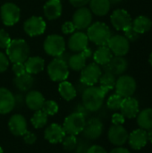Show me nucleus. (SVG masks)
<instances>
[{
  "instance_id": "1",
  "label": "nucleus",
  "mask_w": 152,
  "mask_h": 153,
  "mask_svg": "<svg viewBox=\"0 0 152 153\" xmlns=\"http://www.w3.org/2000/svg\"><path fill=\"white\" fill-rule=\"evenodd\" d=\"M108 91L102 87L89 86L82 92V105L90 112L99 110L104 103Z\"/></svg>"
},
{
  "instance_id": "2",
  "label": "nucleus",
  "mask_w": 152,
  "mask_h": 153,
  "mask_svg": "<svg viewBox=\"0 0 152 153\" xmlns=\"http://www.w3.org/2000/svg\"><path fill=\"white\" fill-rule=\"evenodd\" d=\"M6 56L13 64L24 63L30 57V46L24 39H11L9 45L5 48Z\"/></svg>"
},
{
  "instance_id": "3",
  "label": "nucleus",
  "mask_w": 152,
  "mask_h": 153,
  "mask_svg": "<svg viewBox=\"0 0 152 153\" xmlns=\"http://www.w3.org/2000/svg\"><path fill=\"white\" fill-rule=\"evenodd\" d=\"M89 40L98 46H107L111 38V30L109 27L101 22H97L90 25L87 30Z\"/></svg>"
},
{
  "instance_id": "4",
  "label": "nucleus",
  "mask_w": 152,
  "mask_h": 153,
  "mask_svg": "<svg viewBox=\"0 0 152 153\" xmlns=\"http://www.w3.org/2000/svg\"><path fill=\"white\" fill-rule=\"evenodd\" d=\"M47 74L53 82L66 81L69 76V67L65 61L59 57L54 58L47 65Z\"/></svg>"
},
{
  "instance_id": "5",
  "label": "nucleus",
  "mask_w": 152,
  "mask_h": 153,
  "mask_svg": "<svg viewBox=\"0 0 152 153\" xmlns=\"http://www.w3.org/2000/svg\"><path fill=\"white\" fill-rule=\"evenodd\" d=\"M85 124H86L85 116L79 112H74L65 117L63 124V128L66 134L76 136L82 132Z\"/></svg>"
},
{
  "instance_id": "6",
  "label": "nucleus",
  "mask_w": 152,
  "mask_h": 153,
  "mask_svg": "<svg viewBox=\"0 0 152 153\" xmlns=\"http://www.w3.org/2000/svg\"><path fill=\"white\" fill-rule=\"evenodd\" d=\"M43 47L48 56L57 57L65 51V41L62 36L52 34L46 38Z\"/></svg>"
},
{
  "instance_id": "7",
  "label": "nucleus",
  "mask_w": 152,
  "mask_h": 153,
  "mask_svg": "<svg viewBox=\"0 0 152 153\" xmlns=\"http://www.w3.org/2000/svg\"><path fill=\"white\" fill-rule=\"evenodd\" d=\"M116 93L121 97L129 98L132 97L136 91L137 84L133 77L130 75H121L116 82Z\"/></svg>"
},
{
  "instance_id": "8",
  "label": "nucleus",
  "mask_w": 152,
  "mask_h": 153,
  "mask_svg": "<svg viewBox=\"0 0 152 153\" xmlns=\"http://www.w3.org/2000/svg\"><path fill=\"white\" fill-rule=\"evenodd\" d=\"M102 70L100 66L96 63H91L85 65V67L81 71L80 82L85 86H94L99 82Z\"/></svg>"
},
{
  "instance_id": "9",
  "label": "nucleus",
  "mask_w": 152,
  "mask_h": 153,
  "mask_svg": "<svg viewBox=\"0 0 152 153\" xmlns=\"http://www.w3.org/2000/svg\"><path fill=\"white\" fill-rule=\"evenodd\" d=\"M0 16L5 26H13L20 21L21 10L13 3H5L1 6Z\"/></svg>"
},
{
  "instance_id": "10",
  "label": "nucleus",
  "mask_w": 152,
  "mask_h": 153,
  "mask_svg": "<svg viewBox=\"0 0 152 153\" xmlns=\"http://www.w3.org/2000/svg\"><path fill=\"white\" fill-rule=\"evenodd\" d=\"M113 55L117 56H125L130 49L129 40L123 35L111 36L107 45Z\"/></svg>"
},
{
  "instance_id": "11",
  "label": "nucleus",
  "mask_w": 152,
  "mask_h": 153,
  "mask_svg": "<svg viewBox=\"0 0 152 153\" xmlns=\"http://www.w3.org/2000/svg\"><path fill=\"white\" fill-rule=\"evenodd\" d=\"M46 27L47 24L40 16H31L27 19L23 24V30L30 37H35L43 34L46 30Z\"/></svg>"
},
{
  "instance_id": "12",
  "label": "nucleus",
  "mask_w": 152,
  "mask_h": 153,
  "mask_svg": "<svg viewBox=\"0 0 152 153\" xmlns=\"http://www.w3.org/2000/svg\"><path fill=\"white\" fill-rule=\"evenodd\" d=\"M113 27L117 30H125L133 24V20L130 13L125 9L115 10L110 17Z\"/></svg>"
},
{
  "instance_id": "13",
  "label": "nucleus",
  "mask_w": 152,
  "mask_h": 153,
  "mask_svg": "<svg viewBox=\"0 0 152 153\" xmlns=\"http://www.w3.org/2000/svg\"><path fill=\"white\" fill-rule=\"evenodd\" d=\"M92 22V13L89 8H78L73 16V22L76 29L84 30L88 29Z\"/></svg>"
},
{
  "instance_id": "14",
  "label": "nucleus",
  "mask_w": 152,
  "mask_h": 153,
  "mask_svg": "<svg viewBox=\"0 0 152 153\" xmlns=\"http://www.w3.org/2000/svg\"><path fill=\"white\" fill-rule=\"evenodd\" d=\"M103 123L99 118H90L86 121L85 126L82 130L83 136L89 140H96L99 138L103 133Z\"/></svg>"
},
{
  "instance_id": "15",
  "label": "nucleus",
  "mask_w": 152,
  "mask_h": 153,
  "mask_svg": "<svg viewBox=\"0 0 152 153\" xmlns=\"http://www.w3.org/2000/svg\"><path fill=\"white\" fill-rule=\"evenodd\" d=\"M91 55H92L91 49L90 48H86L84 50L78 52L73 56H70L67 61L68 67L73 71H77V72L82 71L86 65L87 59L90 57Z\"/></svg>"
},
{
  "instance_id": "16",
  "label": "nucleus",
  "mask_w": 152,
  "mask_h": 153,
  "mask_svg": "<svg viewBox=\"0 0 152 153\" xmlns=\"http://www.w3.org/2000/svg\"><path fill=\"white\" fill-rule=\"evenodd\" d=\"M128 133L123 126L113 125L108 133L109 142L116 146H122L128 141Z\"/></svg>"
},
{
  "instance_id": "17",
  "label": "nucleus",
  "mask_w": 152,
  "mask_h": 153,
  "mask_svg": "<svg viewBox=\"0 0 152 153\" xmlns=\"http://www.w3.org/2000/svg\"><path fill=\"white\" fill-rule=\"evenodd\" d=\"M104 71L113 74L114 75H122L128 67V62L124 56H115L105 65H103Z\"/></svg>"
},
{
  "instance_id": "18",
  "label": "nucleus",
  "mask_w": 152,
  "mask_h": 153,
  "mask_svg": "<svg viewBox=\"0 0 152 153\" xmlns=\"http://www.w3.org/2000/svg\"><path fill=\"white\" fill-rule=\"evenodd\" d=\"M14 95L6 88H0V114L5 115L12 112L15 107Z\"/></svg>"
},
{
  "instance_id": "19",
  "label": "nucleus",
  "mask_w": 152,
  "mask_h": 153,
  "mask_svg": "<svg viewBox=\"0 0 152 153\" xmlns=\"http://www.w3.org/2000/svg\"><path fill=\"white\" fill-rule=\"evenodd\" d=\"M44 135H45V139L48 143L52 144H56L58 143H62L66 134L62 126L54 123L49 125L46 128Z\"/></svg>"
},
{
  "instance_id": "20",
  "label": "nucleus",
  "mask_w": 152,
  "mask_h": 153,
  "mask_svg": "<svg viewBox=\"0 0 152 153\" xmlns=\"http://www.w3.org/2000/svg\"><path fill=\"white\" fill-rule=\"evenodd\" d=\"M8 127L10 132L15 136H22L27 130V121L22 115L15 114L9 119Z\"/></svg>"
},
{
  "instance_id": "21",
  "label": "nucleus",
  "mask_w": 152,
  "mask_h": 153,
  "mask_svg": "<svg viewBox=\"0 0 152 153\" xmlns=\"http://www.w3.org/2000/svg\"><path fill=\"white\" fill-rule=\"evenodd\" d=\"M88 44H89L88 36L87 34L82 31L73 33L68 40V47L70 50L76 53L81 52L84 50L86 48H88Z\"/></svg>"
},
{
  "instance_id": "22",
  "label": "nucleus",
  "mask_w": 152,
  "mask_h": 153,
  "mask_svg": "<svg viewBox=\"0 0 152 153\" xmlns=\"http://www.w3.org/2000/svg\"><path fill=\"white\" fill-rule=\"evenodd\" d=\"M121 114L126 117V118H134L137 117V115L140 112L139 109V102L136 99L133 98V97H129V98H125L123 100L121 108Z\"/></svg>"
},
{
  "instance_id": "23",
  "label": "nucleus",
  "mask_w": 152,
  "mask_h": 153,
  "mask_svg": "<svg viewBox=\"0 0 152 153\" xmlns=\"http://www.w3.org/2000/svg\"><path fill=\"white\" fill-rule=\"evenodd\" d=\"M128 142L130 146L133 150H141L146 146L148 143L147 131L140 128L133 131L128 136Z\"/></svg>"
},
{
  "instance_id": "24",
  "label": "nucleus",
  "mask_w": 152,
  "mask_h": 153,
  "mask_svg": "<svg viewBox=\"0 0 152 153\" xmlns=\"http://www.w3.org/2000/svg\"><path fill=\"white\" fill-rule=\"evenodd\" d=\"M62 3L61 0H48L43 7L44 14L49 21L58 19L62 14Z\"/></svg>"
},
{
  "instance_id": "25",
  "label": "nucleus",
  "mask_w": 152,
  "mask_h": 153,
  "mask_svg": "<svg viewBox=\"0 0 152 153\" xmlns=\"http://www.w3.org/2000/svg\"><path fill=\"white\" fill-rule=\"evenodd\" d=\"M45 102L44 96L38 91H30L25 96V104L30 110H40Z\"/></svg>"
},
{
  "instance_id": "26",
  "label": "nucleus",
  "mask_w": 152,
  "mask_h": 153,
  "mask_svg": "<svg viewBox=\"0 0 152 153\" xmlns=\"http://www.w3.org/2000/svg\"><path fill=\"white\" fill-rule=\"evenodd\" d=\"M13 84L20 91L27 92L32 88L34 84V78L32 74L25 73L22 75L15 76L13 79Z\"/></svg>"
},
{
  "instance_id": "27",
  "label": "nucleus",
  "mask_w": 152,
  "mask_h": 153,
  "mask_svg": "<svg viewBox=\"0 0 152 153\" xmlns=\"http://www.w3.org/2000/svg\"><path fill=\"white\" fill-rule=\"evenodd\" d=\"M26 72L30 74H39L44 70L45 67V60L40 56H30L25 62Z\"/></svg>"
},
{
  "instance_id": "28",
  "label": "nucleus",
  "mask_w": 152,
  "mask_h": 153,
  "mask_svg": "<svg viewBox=\"0 0 152 153\" xmlns=\"http://www.w3.org/2000/svg\"><path fill=\"white\" fill-rule=\"evenodd\" d=\"M110 1L109 0H90V10L92 13L98 16H104L108 13L110 10Z\"/></svg>"
},
{
  "instance_id": "29",
  "label": "nucleus",
  "mask_w": 152,
  "mask_h": 153,
  "mask_svg": "<svg viewBox=\"0 0 152 153\" xmlns=\"http://www.w3.org/2000/svg\"><path fill=\"white\" fill-rule=\"evenodd\" d=\"M113 56V53L108 46H99V48L95 51L93 55L95 63L102 66L107 65Z\"/></svg>"
},
{
  "instance_id": "30",
  "label": "nucleus",
  "mask_w": 152,
  "mask_h": 153,
  "mask_svg": "<svg viewBox=\"0 0 152 153\" xmlns=\"http://www.w3.org/2000/svg\"><path fill=\"white\" fill-rule=\"evenodd\" d=\"M58 91L61 97L67 101L73 100L77 95L76 88L67 81H63L59 83Z\"/></svg>"
},
{
  "instance_id": "31",
  "label": "nucleus",
  "mask_w": 152,
  "mask_h": 153,
  "mask_svg": "<svg viewBox=\"0 0 152 153\" xmlns=\"http://www.w3.org/2000/svg\"><path fill=\"white\" fill-rule=\"evenodd\" d=\"M132 26L139 34H143L151 29L152 21L145 15H140L133 21Z\"/></svg>"
},
{
  "instance_id": "32",
  "label": "nucleus",
  "mask_w": 152,
  "mask_h": 153,
  "mask_svg": "<svg viewBox=\"0 0 152 153\" xmlns=\"http://www.w3.org/2000/svg\"><path fill=\"white\" fill-rule=\"evenodd\" d=\"M137 123L140 128L148 131L152 128V108H145L137 115Z\"/></svg>"
},
{
  "instance_id": "33",
  "label": "nucleus",
  "mask_w": 152,
  "mask_h": 153,
  "mask_svg": "<svg viewBox=\"0 0 152 153\" xmlns=\"http://www.w3.org/2000/svg\"><path fill=\"white\" fill-rule=\"evenodd\" d=\"M99 83H100V87H102L104 90H106L108 92L111 90H113L116 86V75H114L111 73L108 72H105L104 74H101L100 78H99Z\"/></svg>"
},
{
  "instance_id": "34",
  "label": "nucleus",
  "mask_w": 152,
  "mask_h": 153,
  "mask_svg": "<svg viewBox=\"0 0 152 153\" xmlns=\"http://www.w3.org/2000/svg\"><path fill=\"white\" fill-rule=\"evenodd\" d=\"M30 122H31V125L33 126L34 128L40 129L47 125V116L44 112H42L41 110L35 111V113L33 114V116L30 119Z\"/></svg>"
},
{
  "instance_id": "35",
  "label": "nucleus",
  "mask_w": 152,
  "mask_h": 153,
  "mask_svg": "<svg viewBox=\"0 0 152 153\" xmlns=\"http://www.w3.org/2000/svg\"><path fill=\"white\" fill-rule=\"evenodd\" d=\"M58 109H59L58 104L55 100H45L40 110L48 117V116L56 115L58 112Z\"/></svg>"
},
{
  "instance_id": "36",
  "label": "nucleus",
  "mask_w": 152,
  "mask_h": 153,
  "mask_svg": "<svg viewBox=\"0 0 152 153\" xmlns=\"http://www.w3.org/2000/svg\"><path fill=\"white\" fill-rule=\"evenodd\" d=\"M123 100H124V98L121 97L120 95H118L116 93L113 94L108 98V100L107 101V106L110 110H119L121 108Z\"/></svg>"
},
{
  "instance_id": "37",
  "label": "nucleus",
  "mask_w": 152,
  "mask_h": 153,
  "mask_svg": "<svg viewBox=\"0 0 152 153\" xmlns=\"http://www.w3.org/2000/svg\"><path fill=\"white\" fill-rule=\"evenodd\" d=\"M64 149L66 151H73L76 148L78 141L75 135H71V134H67L65 136V138L62 141Z\"/></svg>"
},
{
  "instance_id": "38",
  "label": "nucleus",
  "mask_w": 152,
  "mask_h": 153,
  "mask_svg": "<svg viewBox=\"0 0 152 153\" xmlns=\"http://www.w3.org/2000/svg\"><path fill=\"white\" fill-rule=\"evenodd\" d=\"M124 32H125V37L129 41H136V40L140 38V35H141V34H139V33L133 28L132 25H131L130 27L126 28V29L124 30Z\"/></svg>"
},
{
  "instance_id": "39",
  "label": "nucleus",
  "mask_w": 152,
  "mask_h": 153,
  "mask_svg": "<svg viewBox=\"0 0 152 153\" xmlns=\"http://www.w3.org/2000/svg\"><path fill=\"white\" fill-rule=\"evenodd\" d=\"M11 41L10 35L4 30L0 29V48H6Z\"/></svg>"
},
{
  "instance_id": "40",
  "label": "nucleus",
  "mask_w": 152,
  "mask_h": 153,
  "mask_svg": "<svg viewBox=\"0 0 152 153\" xmlns=\"http://www.w3.org/2000/svg\"><path fill=\"white\" fill-rule=\"evenodd\" d=\"M12 70H13V74H15V76L22 75V74L27 73L24 63H13Z\"/></svg>"
},
{
  "instance_id": "41",
  "label": "nucleus",
  "mask_w": 152,
  "mask_h": 153,
  "mask_svg": "<svg viewBox=\"0 0 152 153\" xmlns=\"http://www.w3.org/2000/svg\"><path fill=\"white\" fill-rule=\"evenodd\" d=\"M9 66V59L5 54L0 51V73H4Z\"/></svg>"
},
{
  "instance_id": "42",
  "label": "nucleus",
  "mask_w": 152,
  "mask_h": 153,
  "mask_svg": "<svg viewBox=\"0 0 152 153\" xmlns=\"http://www.w3.org/2000/svg\"><path fill=\"white\" fill-rule=\"evenodd\" d=\"M76 30L73 22H65L62 25V32L64 34H72Z\"/></svg>"
},
{
  "instance_id": "43",
  "label": "nucleus",
  "mask_w": 152,
  "mask_h": 153,
  "mask_svg": "<svg viewBox=\"0 0 152 153\" xmlns=\"http://www.w3.org/2000/svg\"><path fill=\"white\" fill-rule=\"evenodd\" d=\"M23 141L25 142V143L29 144V145H31L33 143H35V142L37 141V136L34 133L32 132H30V131H27L23 135Z\"/></svg>"
},
{
  "instance_id": "44",
  "label": "nucleus",
  "mask_w": 152,
  "mask_h": 153,
  "mask_svg": "<svg viewBox=\"0 0 152 153\" xmlns=\"http://www.w3.org/2000/svg\"><path fill=\"white\" fill-rule=\"evenodd\" d=\"M125 121V117L121 113H115L112 116V124L116 126H122Z\"/></svg>"
},
{
  "instance_id": "45",
  "label": "nucleus",
  "mask_w": 152,
  "mask_h": 153,
  "mask_svg": "<svg viewBox=\"0 0 152 153\" xmlns=\"http://www.w3.org/2000/svg\"><path fill=\"white\" fill-rule=\"evenodd\" d=\"M87 153H108L107 151L100 145H92L89 147Z\"/></svg>"
},
{
  "instance_id": "46",
  "label": "nucleus",
  "mask_w": 152,
  "mask_h": 153,
  "mask_svg": "<svg viewBox=\"0 0 152 153\" xmlns=\"http://www.w3.org/2000/svg\"><path fill=\"white\" fill-rule=\"evenodd\" d=\"M90 0H69L70 4L74 6V7H77V8H80V7H84L88 3H90Z\"/></svg>"
},
{
  "instance_id": "47",
  "label": "nucleus",
  "mask_w": 152,
  "mask_h": 153,
  "mask_svg": "<svg viewBox=\"0 0 152 153\" xmlns=\"http://www.w3.org/2000/svg\"><path fill=\"white\" fill-rule=\"evenodd\" d=\"M110 153H131L127 149H125V148H123V147H116V148H115V149H113Z\"/></svg>"
},
{
  "instance_id": "48",
  "label": "nucleus",
  "mask_w": 152,
  "mask_h": 153,
  "mask_svg": "<svg viewBox=\"0 0 152 153\" xmlns=\"http://www.w3.org/2000/svg\"><path fill=\"white\" fill-rule=\"evenodd\" d=\"M147 136H148V141L151 142L152 143V128L151 129H150V130H148V132H147Z\"/></svg>"
},
{
  "instance_id": "49",
  "label": "nucleus",
  "mask_w": 152,
  "mask_h": 153,
  "mask_svg": "<svg viewBox=\"0 0 152 153\" xmlns=\"http://www.w3.org/2000/svg\"><path fill=\"white\" fill-rule=\"evenodd\" d=\"M110 1V4H118L120 3L122 0H109Z\"/></svg>"
},
{
  "instance_id": "50",
  "label": "nucleus",
  "mask_w": 152,
  "mask_h": 153,
  "mask_svg": "<svg viewBox=\"0 0 152 153\" xmlns=\"http://www.w3.org/2000/svg\"><path fill=\"white\" fill-rule=\"evenodd\" d=\"M149 63L151 64L152 65V52L151 53V55H150V57H149Z\"/></svg>"
},
{
  "instance_id": "51",
  "label": "nucleus",
  "mask_w": 152,
  "mask_h": 153,
  "mask_svg": "<svg viewBox=\"0 0 152 153\" xmlns=\"http://www.w3.org/2000/svg\"><path fill=\"white\" fill-rule=\"evenodd\" d=\"M0 153H4V150L1 146H0Z\"/></svg>"
}]
</instances>
